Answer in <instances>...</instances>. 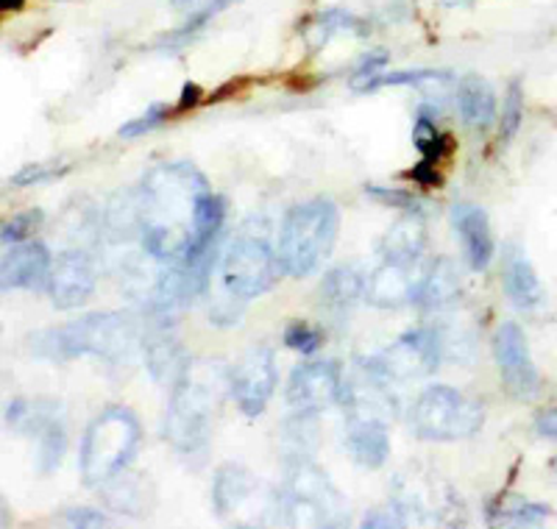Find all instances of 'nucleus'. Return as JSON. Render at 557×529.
Wrapping results in <instances>:
<instances>
[{"label": "nucleus", "instance_id": "a878e982", "mask_svg": "<svg viewBox=\"0 0 557 529\" xmlns=\"http://www.w3.org/2000/svg\"><path fill=\"white\" fill-rule=\"evenodd\" d=\"M412 146H416L418 153H421V162L437 164L449 157L455 143H451L449 134H444L435 126V118L421 112L416 120V128H412Z\"/></svg>", "mask_w": 557, "mask_h": 529}, {"label": "nucleus", "instance_id": "1a4fd4ad", "mask_svg": "<svg viewBox=\"0 0 557 529\" xmlns=\"http://www.w3.org/2000/svg\"><path fill=\"white\" fill-rule=\"evenodd\" d=\"M444 346L435 329H410L393 341L382 354L366 362L368 377L380 382H410V379L432 377L441 366Z\"/></svg>", "mask_w": 557, "mask_h": 529}, {"label": "nucleus", "instance_id": "dca6fc26", "mask_svg": "<svg viewBox=\"0 0 557 529\" xmlns=\"http://www.w3.org/2000/svg\"><path fill=\"white\" fill-rule=\"evenodd\" d=\"M346 452L362 468L385 466L391 454V432L387 421L374 413H346Z\"/></svg>", "mask_w": 557, "mask_h": 529}, {"label": "nucleus", "instance_id": "4c0bfd02", "mask_svg": "<svg viewBox=\"0 0 557 529\" xmlns=\"http://www.w3.org/2000/svg\"><path fill=\"white\" fill-rule=\"evenodd\" d=\"M407 518L401 513L399 504H387V507H380V510H371L366 513L362 518V527H382V529H391V527H405Z\"/></svg>", "mask_w": 557, "mask_h": 529}, {"label": "nucleus", "instance_id": "412c9836", "mask_svg": "<svg viewBox=\"0 0 557 529\" xmlns=\"http://www.w3.org/2000/svg\"><path fill=\"white\" fill-rule=\"evenodd\" d=\"M253 493H257V482L248 473V468L235 466V463L218 468L215 482H212V507H215L218 516L226 518L237 513Z\"/></svg>", "mask_w": 557, "mask_h": 529}, {"label": "nucleus", "instance_id": "f03ea898", "mask_svg": "<svg viewBox=\"0 0 557 529\" xmlns=\"http://www.w3.org/2000/svg\"><path fill=\"white\" fill-rule=\"evenodd\" d=\"M228 391V368L212 359L190 362L171 387L162 435L176 452L201 454L212 438V423L221 410L223 393Z\"/></svg>", "mask_w": 557, "mask_h": 529}, {"label": "nucleus", "instance_id": "4468645a", "mask_svg": "<svg viewBox=\"0 0 557 529\" xmlns=\"http://www.w3.org/2000/svg\"><path fill=\"white\" fill-rule=\"evenodd\" d=\"M424 262H391L382 259L371 276L366 279L368 304L380 309H396L407 302H416L418 287L424 282Z\"/></svg>", "mask_w": 557, "mask_h": 529}, {"label": "nucleus", "instance_id": "f8f14e48", "mask_svg": "<svg viewBox=\"0 0 557 529\" xmlns=\"http://www.w3.org/2000/svg\"><path fill=\"white\" fill-rule=\"evenodd\" d=\"M341 368L330 359L301 362L287 382V404L296 413H321L341 398Z\"/></svg>", "mask_w": 557, "mask_h": 529}, {"label": "nucleus", "instance_id": "c03bdc74", "mask_svg": "<svg viewBox=\"0 0 557 529\" xmlns=\"http://www.w3.org/2000/svg\"><path fill=\"white\" fill-rule=\"evenodd\" d=\"M446 7H469L471 0H444Z\"/></svg>", "mask_w": 557, "mask_h": 529}, {"label": "nucleus", "instance_id": "f257e3e1", "mask_svg": "<svg viewBox=\"0 0 557 529\" xmlns=\"http://www.w3.org/2000/svg\"><path fill=\"white\" fill-rule=\"evenodd\" d=\"M209 182L193 162L159 164L139 187V239L148 257L176 262L187 251L198 198Z\"/></svg>", "mask_w": 557, "mask_h": 529}, {"label": "nucleus", "instance_id": "79ce46f5", "mask_svg": "<svg viewBox=\"0 0 557 529\" xmlns=\"http://www.w3.org/2000/svg\"><path fill=\"white\" fill-rule=\"evenodd\" d=\"M198 101H201V87L198 84H184L182 89V101H178V112H184V109H193L198 107Z\"/></svg>", "mask_w": 557, "mask_h": 529}, {"label": "nucleus", "instance_id": "c9c22d12", "mask_svg": "<svg viewBox=\"0 0 557 529\" xmlns=\"http://www.w3.org/2000/svg\"><path fill=\"white\" fill-rule=\"evenodd\" d=\"M366 193L371 198H376L380 204H385V207H399V209H407L410 214H418L421 212V201H418L416 196H410V193H405V189H391V187H374V184H368Z\"/></svg>", "mask_w": 557, "mask_h": 529}, {"label": "nucleus", "instance_id": "7ed1b4c3", "mask_svg": "<svg viewBox=\"0 0 557 529\" xmlns=\"http://www.w3.org/2000/svg\"><path fill=\"white\" fill-rule=\"evenodd\" d=\"M146 334L123 312H92L57 329L37 334L32 352L42 359L64 362L76 357H96L103 362H128L143 352Z\"/></svg>", "mask_w": 557, "mask_h": 529}, {"label": "nucleus", "instance_id": "473e14b6", "mask_svg": "<svg viewBox=\"0 0 557 529\" xmlns=\"http://www.w3.org/2000/svg\"><path fill=\"white\" fill-rule=\"evenodd\" d=\"M168 118H171V109H168L165 103H153L148 112H143L139 118L128 120L126 126H121V137L123 139L143 137V134H148V132H153L157 126H162Z\"/></svg>", "mask_w": 557, "mask_h": 529}, {"label": "nucleus", "instance_id": "9d476101", "mask_svg": "<svg viewBox=\"0 0 557 529\" xmlns=\"http://www.w3.org/2000/svg\"><path fill=\"white\" fill-rule=\"evenodd\" d=\"M278 371L271 348L260 346L243 354L235 366L228 368V393L235 398L237 410L248 418L265 413L273 391H276Z\"/></svg>", "mask_w": 557, "mask_h": 529}, {"label": "nucleus", "instance_id": "20e7f679", "mask_svg": "<svg viewBox=\"0 0 557 529\" xmlns=\"http://www.w3.org/2000/svg\"><path fill=\"white\" fill-rule=\"evenodd\" d=\"M341 214L330 198L296 204L282 221L276 257L287 276H310L332 254Z\"/></svg>", "mask_w": 557, "mask_h": 529}, {"label": "nucleus", "instance_id": "423d86ee", "mask_svg": "<svg viewBox=\"0 0 557 529\" xmlns=\"http://www.w3.org/2000/svg\"><path fill=\"white\" fill-rule=\"evenodd\" d=\"M276 516H285L290 524L341 527L348 524V507L321 468L305 457H296L287 471L285 488L276 493Z\"/></svg>", "mask_w": 557, "mask_h": 529}, {"label": "nucleus", "instance_id": "2eb2a0df", "mask_svg": "<svg viewBox=\"0 0 557 529\" xmlns=\"http://www.w3.org/2000/svg\"><path fill=\"white\" fill-rule=\"evenodd\" d=\"M53 257L45 243H14L0 259V293L42 291L51 279Z\"/></svg>", "mask_w": 557, "mask_h": 529}, {"label": "nucleus", "instance_id": "7c9ffc66", "mask_svg": "<svg viewBox=\"0 0 557 529\" xmlns=\"http://www.w3.org/2000/svg\"><path fill=\"white\" fill-rule=\"evenodd\" d=\"M521 120H524V93L521 82H513L507 87L505 107H502V143H510L519 134Z\"/></svg>", "mask_w": 557, "mask_h": 529}, {"label": "nucleus", "instance_id": "b1692460", "mask_svg": "<svg viewBox=\"0 0 557 529\" xmlns=\"http://www.w3.org/2000/svg\"><path fill=\"white\" fill-rule=\"evenodd\" d=\"M457 293H460V273H457L451 259L441 257L426 268L424 282L418 287L416 304L421 309H441L455 302Z\"/></svg>", "mask_w": 557, "mask_h": 529}, {"label": "nucleus", "instance_id": "a211bd4d", "mask_svg": "<svg viewBox=\"0 0 557 529\" xmlns=\"http://www.w3.org/2000/svg\"><path fill=\"white\" fill-rule=\"evenodd\" d=\"M502 282H505L507 298L516 304L519 309H539L546 302V291L541 284L539 273L532 268L530 257L524 254V248L507 246L505 257H502Z\"/></svg>", "mask_w": 557, "mask_h": 529}, {"label": "nucleus", "instance_id": "9b49d317", "mask_svg": "<svg viewBox=\"0 0 557 529\" xmlns=\"http://www.w3.org/2000/svg\"><path fill=\"white\" fill-rule=\"evenodd\" d=\"M494 354L496 366H499L502 382H505L507 393L516 398H532L541 387L539 368L532 362L530 343H527L524 332L519 323L507 321L502 323L499 332L494 337Z\"/></svg>", "mask_w": 557, "mask_h": 529}, {"label": "nucleus", "instance_id": "0eeeda50", "mask_svg": "<svg viewBox=\"0 0 557 529\" xmlns=\"http://www.w3.org/2000/svg\"><path fill=\"white\" fill-rule=\"evenodd\" d=\"M485 421L482 402L469 398L449 384H432L416 398L410 429L424 441H462L480 432Z\"/></svg>", "mask_w": 557, "mask_h": 529}, {"label": "nucleus", "instance_id": "e433bc0d", "mask_svg": "<svg viewBox=\"0 0 557 529\" xmlns=\"http://www.w3.org/2000/svg\"><path fill=\"white\" fill-rule=\"evenodd\" d=\"M387 59H391V57H387L385 51L366 53V57H362V62L357 64L355 76H351V89H357V93H360V89L366 87V84L371 82V78H374L376 73H380V70H385Z\"/></svg>", "mask_w": 557, "mask_h": 529}, {"label": "nucleus", "instance_id": "a19ab883", "mask_svg": "<svg viewBox=\"0 0 557 529\" xmlns=\"http://www.w3.org/2000/svg\"><path fill=\"white\" fill-rule=\"evenodd\" d=\"M539 435L557 441V410H546L539 416Z\"/></svg>", "mask_w": 557, "mask_h": 529}, {"label": "nucleus", "instance_id": "58836bf2", "mask_svg": "<svg viewBox=\"0 0 557 529\" xmlns=\"http://www.w3.org/2000/svg\"><path fill=\"white\" fill-rule=\"evenodd\" d=\"M62 521L70 527H103L107 516L101 510H92V507H70L62 513Z\"/></svg>", "mask_w": 557, "mask_h": 529}, {"label": "nucleus", "instance_id": "bb28decb", "mask_svg": "<svg viewBox=\"0 0 557 529\" xmlns=\"http://www.w3.org/2000/svg\"><path fill=\"white\" fill-rule=\"evenodd\" d=\"M59 416H62L59 404L23 402V398H17V402L9 404V410H7L9 427H12L14 432H23V435H32V438L37 435L45 423L53 421V418H59Z\"/></svg>", "mask_w": 557, "mask_h": 529}, {"label": "nucleus", "instance_id": "6e6552de", "mask_svg": "<svg viewBox=\"0 0 557 529\" xmlns=\"http://www.w3.org/2000/svg\"><path fill=\"white\" fill-rule=\"evenodd\" d=\"M278 264L276 251L262 237H237L221 257L223 293L246 304L262 296L276 284Z\"/></svg>", "mask_w": 557, "mask_h": 529}, {"label": "nucleus", "instance_id": "5701e85b", "mask_svg": "<svg viewBox=\"0 0 557 529\" xmlns=\"http://www.w3.org/2000/svg\"><path fill=\"white\" fill-rule=\"evenodd\" d=\"M457 109L462 120L476 132H485L496 120V95L480 76H466L457 84Z\"/></svg>", "mask_w": 557, "mask_h": 529}, {"label": "nucleus", "instance_id": "ddd939ff", "mask_svg": "<svg viewBox=\"0 0 557 529\" xmlns=\"http://www.w3.org/2000/svg\"><path fill=\"white\" fill-rule=\"evenodd\" d=\"M98 271L96 262L89 259L82 248L62 251L51 264V279H48V293L57 309H78L96 293Z\"/></svg>", "mask_w": 557, "mask_h": 529}, {"label": "nucleus", "instance_id": "72a5a7b5", "mask_svg": "<svg viewBox=\"0 0 557 529\" xmlns=\"http://www.w3.org/2000/svg\"><path fill=\"white\" fill-rule=\"evenodd\" d=\"M70 168L67 164H57V162H37V164H28L17 176L12 179L14 187H32V184H45V182H57L67 173Z\"/></svg>", "mask_w": 557, "mask_h": 529}, {"label": "nucleus", "instance_id": "2f4dec72", "mask_svg": "<svg viewBox=\"0 0 557 529\" xmlns=\"http://www.w3.org/2000/svg\"><path fill=\"white\" fill-rule=\"evenodd\" d=\"M39 223H42V209H28V212L14 214L12 221L0 223V243H3V246L23 243V239L32 237V234L37 232Z\"/></svg>", "mask_w": 557, "mask_h": 529}, {"label": "nucleus", "instance_id": "cd10ccee", "mask_svg": "<svg viewBox=\"0 0 557 529\" xmlns=\"http://www.w3.org/2000/svg\"><path fill=\"white\" fill-rule=\"evenodd\" d=\"M39 452H37V466L42 473H51L62 466L64 452H67V429H64V418H53L45 423L37 435Z\"/></svg>", "mask_w": 557, "mask_h": 529}, {"label": "nucleus", "instance_id": "39448f33", "mask_svg": "<svg viewBox=\"0 0 557 529\" xmlns=\"http://www.w3.org/2000/svg\"><path fill=\"white\" fill-rule=\"evenodd\" d=\"M143 429L126 407H109L84 432L82 441V477L89 488L107 485L121 477L137 454Z\"/></svg>", "mask_w": 557, "mask_h": 529}, {"label": "nucleus", "instance_id": "c85d7f7f", "mask_svg": "<svg viewBox=\"0 0 557 529\" xmlns=\"http://www.w3.org/2000/svg\"><path fill=\"white\" fill-rule=\"evenodd\" d=\"M426 82H451V73L446 70H430V67H416V70H380L360 93H376L382 87H418Z\"/></svg>", "mask_w": 557, "mask_h": 529}, {"label": "nucleus", "instance_id": "f3484780", "mask_svg": "<svg viewBox=\"0 0 557 529\" xmlns=\"http://www.w3.org/2000/svg\"><path fill=\"white\" fill-rule=\"evenodd\" d=\"M451 218H455V232L460 234L462 251H466L471 271H485L496 251L494 232H491L485 209L476 207V204H455Z\"/></svg>", "mask_w": 557, "mask_h": 529}, {"label": "nucleus", "instance_id": "c756f323", "mask_svg": "<svg viewBox=\"0 0 557 529\" xmlns=\"http://www.w3.org/2000/svg\"><path fill=\"white\" fill-rule=\"evenodd\" d=\"M343 32H351V34H368V28L362 26V20H357L355 14L348 12H341V9H332V12H323L321 17L312 23L310 28H307V39H310L312 48H321L326 39H332L335 34H343Z\"/></svg>", "mask_w": 557, "mask_h": 529}, {"label": "nucleus", "instance_id": "37998d69", "mask_svg": "<svg viewBox=\"0 0 557 529\" xmlns=\"http://www.w3.org/2000/svg\"><path fill=\"white\" fill-rule=\"evenodd\" d=\"M26 7V0H0V12H17Z\"/></svg>", "mask_w": 557, "mask_h": 529}, {"label": "nucleus", "instance_id": "f704fd0d", "mask_svg": "<svg viewBox=\"0 0 557 529\" xmlns=\"http://www.w3.org/2000/svg\"><path fill=\"white\" fill-rule=\"evenodd\" d=\"M285 343L293 352L310 357V354H315L318 348H321L323 334L318 332L315 327H310V323H290V327L285 329Z\"/></svg>", "mask_w": 557, "mask_h": 529}, {"label": "nucleus", "instance_id": "4be33fe9", "mask_svg": "<svg viewBox=\"0 0 557 529\" xmlns=\"http://www.w3.org/2000/svg\"><path fill=\"white\" fill-rule=\"evenodd\" d=\"M426 248V229L418 214H410L396 226L387 229L380 243V257L391 262H421Z\"/></svg>", "mask_w": 557, "mask_h": 529}, {"label": "nucleus", "instance_id": "6ab92c4d", "mask_svg": "<svg viewBox=\"0 0 557 529\" xmlns=\"http://www.w3.org/2000/svg\"><path fill=\"white\" fill-rule=\"evenodd\" d=\"M143 354H146V366L151 371V377L159 384H168V387H173L193 362L184 354L182 343L173 334H168V329H159V332L148 334L146 341H143Z\"/></svg>", "mask_w": 557, "mask_h": 529}, {"label": "nucleus", "instance_id": "393cba45", "mask_svg": "<svg viewBox=\"0 0 557 529\" xmlns=\"http://www.w3.org/2000/svg\"><path fill=\"white\" fill-rule=\"evenodd\" d=\"M549 518V507L535 502H521V499H499L487 504V521L496 527H535Z\"/></svg>", "mask_w": 557, "mask_h": 529}, {"label": "nucleus", "instance_id": "ea45409f", "mask_svg": "<svg viewBox=\"0 0 557 529\" xmlns=\"http://www.w3.org/2000/svg\"><path fill=\"white\" fill-rule=\"evenodd\" d=\"M410 176L416 179V182L424 184V187H441V184H444L441 173L435 171V164H430V162H421L418 168H412Z\"/></svg>", "mask_w": 557, "mask_h": 529}, {"label": "nucleus", "instance_id": "aec40b11", "mask_svg": "<svg viewBox=\"0 0 557 529\" xmlns=\"http://www.w3.org/2000/svg\"><path fill=\"white\" fill-rule=\"evenodd\" d=\"M366 293V276L357 271L355 264H341L332 268L321 282V307L332 318H346L360 296Z\"/></svg>", "mask_w": 557, "mask_h": 529}]
</instances>
